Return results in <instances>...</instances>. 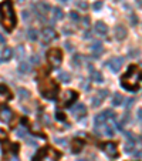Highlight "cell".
Listing matches in <instances>:
<instances>
[{
  "mask_svg": "<svg viewBox=\"0 0 142 161\" xmlns=\"http://www.w3.org/2000/svg\"><path fill=\"white\" fill-rule=\"evenodd\" d=\"M0 22L3 24V27L11 32L16 26V16H14V10H13V3L11 0H6L0 4Z\"/></svg>",
  "mask_w": 142,
  "mask_h": 161,
  "instance_id": "cell-1",
  "label": "cell"
},
{
  "mask_svg": "<svg viewBox=\"0 0 142 161\" xmlns=\"http://www.w3.org/2000/svg\"><path fill=\"white\" fill-rule=\"evenodd\" d=\"M139 77H141V73H139L138 67L136 66H129L128 71L122 76L121 83L127 90L135 91L138 88V84H139Z\"/></svg>",
  "mask_w": 142,
  "mask_h": 161,
  "instance_id": "cell-2",
  "label": "cell"
},
{
  "mask_svg": "<svg viewBox=\"0 0 142 161\" xmlns=\"http://www.w3.org/2000/svg\"><path fill=\"white\" fill-rule=\"evenodd\" d=\"M38 90H40L41 96L44 98H48V100L55 98L57 94H58V86L53 80H44V81H41L40 86H38Z\"/></svg>",
  "mask_w": 142,
  "mask_h": 161,
  "instance_id": "cell-3",
  "label": "cell"
},
{
  "mask_svg": "<svg viewBox=\"0 0 142 161\" xmlns=\"http://www.w3.org/2000/svg\"><path fill=\"white\" fill-rule=\"evenodd\" d=\"M58 158H60V154L54 148L45 147L34 157V161H58Z\"/></svg>",
  "mask_w": 142,
  "mask_h": 161,
  "instance_id": "cell-4",
  "label": "cell"
},
{
  "mask_svg": "<svg viewBox=\"0 0 142 161\" xmlns=\"http://www.w3.org/2000/svg\"><path fill=\"white\" fill-rule=\"evenodd\" d=\"M47 59H48V63L51 64V67L58 68L61 61H63V54L58 49H51L48 53H47Z\"/></svg>",
  "mask_w": 142,
  "mask_h": 161,
  "instance_id": "cell-5",
  "label": "cell"
},
{
  "mask_svg": "<svg viewBox=\"0 0 142 161\" xmlns=\"http://www.w3.org/2000/svg\"><path fill=\"white\" fill-rule=\"evenodd\" d=\"M114 111H111V110H105V111H102V113H99L98 116H95V120H94V124H95V130L101 129L104 124H105V121L108 120V118H114Z\"/></svg>",
  "mask_w": 142,
  "mask_h": 161,
  "instance_id": "cell-6",
  "label": "cell"
},
{
  "mask_svg": "<svg viewBox=\"0 0 142 161\" xmlns=\"http://www.w3.org/2000/svg\"><path fill=\"white\" fill-rule=\"evenodd\" d=\"M77 97H78V94H77L76 91L67 90V91H64V94H63L61 100H60V104H63V106H66V107H70L77 100Z\"/></svg>",
  "mask_w": 142,
  "mask_h": 161,
  "instance_id": "cell-7",
  "label": "cell"
},
{
  "mask_svg": "<svg viewBox=\"0 0 142 161\" xmlns=\"http://www.w3.org/2000/svg\"><path fill=\"white\" fill-rule=\"evenodd\" d=\"M57 39V33L51 29V27H47V29H44L43 32H41V40H43V43H51L53 40Z\"/></svg>",
  "mask_w": 142,
  "mask_h": 161,
  "instance_id": "cell-8",
  "label": "cell"
},
{
  "mask_svg": "<svg viewBox=\"0 0 142 161\" xmlns=\"http://www.w3.org/2000/svg\"><path fill=\"white\" fill-rule=\"evenodd\" d=\"M122 64H124V59L122 57H114V59H111L108 61V67L112 73H118L120 68L122 67Z\"/></svg>",
  "mask_w": 142,
  "mask_h": 161,
  "instance_id": "cell-9",
  "label": "cell"
},
{
  "mask_svg": "<svg viewBox=\"0 0 142 161\" xmlns=\"http://www.w3.org/2000/svg\"><path fill=\"white\" fill-rule=\"evenodd\" d=\"M71 114L76 116V118H83L87 116V108L84 104H76L74 107H71Z\"/></svg>",
  "mask_w": 142,
  "mask_h": 161,
  "instance_id": "cell-10",
  "label": "cell"
},
{
  "mask_svg": "<svg viewBox=\"0 0 142 161\" xmlns=\"http://www.w3.org/2000/svg\"><path fill=\"white\" fill-rule=\"evenodd\" d=\"M36 7H37V10H38V17H40V19L44 22V20H45V14L51 10V7H50L47 3H43V1L37 3V4H36Z\"/></svg>",
  "mask_w": 142,
  "mask_h": 161,
  "instance_id": "cell-11",
  "label": "cell"
},
{
  "mask_svg": "<svg viewBox=\"0 0 142 161\" xmlns=\"http://www.w3.org/2000/svg\"><path fill=\"white\" fill-rule=\"evenodd\" d=\"M104 151H105V154H108V157H112V158L118 155V147L115 143H107L104 145Z\"/></svg>",
  "mask_w": 142,
  "mask_h": 161,
  "instance_id": "cell-12",
  "label": "cell"
},
{
  "mask_svg": "<svg viewBox=\"0 0 142 161\" xmlns=\"http://www.w3.org/2000/svg\"><path fill=\"white\" fill-rule=\"evenodd\" d=\"M108 96V91L107 90H99L98 93H97V96L92 97V107H98V106H101V103H102V100L105 98V97Z\"/></svg>",
  "mask_w": 142,
  "mask_h": 161,
  "instance_id": "cell-13",
  "label": "cell"
},
{
  "mask_svg": "<svg viewBox=\"0 0 142 161\" xmlns=\"http://www.w3.org/2000/svg\"><path fill=\"white\" fill-rule=\"evenodd\" d=\"M11 118H13L11 110L9 107H6V106H3V107L0 108V120H1L3 123H9Z\"/></svg>",
  "mask_w": 142,
  "mask_h": 161,
  "instance_id": "cell-14",
  "label": "cell"
},
{
  "mask_svg": "<svg viewBox=\"0 0 142 161\" xmlns=\"http://www.w3.org/2000/svg\"><path fill=\"white\" fill-rule=\"evenodd\" d=\"M91 52H92V56H94V57H99L101 54L104 53L102 43H99V42H94L92 46H91Z\"/></svg>",
  "mask_w": 142,
  "mask_h": 161,
  "instance_id": "cell-15",
  "label": "cell"
},
{
  "mask_svg": "<svg viewBox=\"0 0 142 161\" xmlns=\"http://www.w3.org/2000/svg\"><path fill=\"white\" fill-rule=\"evenodd\" d=\"M94 30H95V33H97L98 36H105V34L108 33V27H107L102 22H97L95 27H94Z\"/></svg>",
  "mask_w": 142,
  "mask_h": 161,
  "instance_id": "cell-16",
  "label": "cell"
},
{
  "mask_svg": "<svg viewBox=\"0 0 142 161\" xmlns=\"http://www.w3.org/2000/svg\"><path fill=\"white\" fill-rule=\"evenodd\" d=\"M115 37H117L118 40H124V39L127 37V29H125L122 24H118V26L115 27Z\"/></svg>",
  "mask_w": 142,
  "mask_h": 161,
  "instance_id": "cell-17",
  "label": "cell"
},
{
  "mask_svg": "<svg viewBox=\"0 0 142 161\" xmlns=\"http://www.w3.org/2000/svg\"><path fill=\"white\" fill-rule=\"evenodd\" d=\"M17 96L20 97V100H29L30 98V91L20 87V88H17Z\"/></svg>",
  "mask_w": 142,
  "mask_h": 161,
  "instance_id": "cell-18",
  "label": "cell"
},
{
  "mask_svg": "<svg viewBox=\"0 0 142 161\" xmlns=\"http://www.w3.org/2000/svg\"><path fill=\"white\" fill-rule=\"evenodd\" d=\"M0 98L1 100H10L11 94L9 91V88H6L4 86H0Z\"/></svg>",
  "mask_w": 142,
  "mask_h": 161,
  "instance_id": "cell-19",
  "label": "cell"
},
{
  "mask_svg": "<svg viewBox=\"0 0 142 161\" xmlns=\"http://www.w3.org/2000/svg\"><path fill=\"white\" fill-rule=\"evenodd\" d=\"M83 145H84V143H83V141H81V140H74V144H73V153H74V154H78V153H80V151L83 150Z\"/></svg>",
  "mask_w": 142,
  "mask_h": 161,
  "instance_id": "cell-20",
  "label": "cell"
},
{
  "mask_svg": "<svg viewBox=\"0 0 142 161\" xmlns=\"http://www.w3.org/2000/svg\"><path fill=\"white\" fill-rule=\"evenodd\" d=\"M53 17H54V20H61L64 17V13L60 7H54L53 9Z\"/></svg>",
  "mask_w": 142,
  "mask_h": 161,
  "instance_id": "cell-21",
  "label": "cell"
},
{
  "mask_svg": "<svg viewBox=\"0 0 142 161\" xmlns=\"http://www.w3.org/2000/svg\"><path fill=\"white\" fill-rule=\"evenodd\" d=\"M11 54H13V52H11L10 47H4V50H3V54H1V60H10L11 59Z\"/></svg>",
  "mask_w": 142,
  "mask_h": 161,
  "instance_id": "cell-22",
  "label": "cell"
},
{
  "mask_svg": "<svg viewBox=\"0 0 142 161\" xmlns=\"http://www.w3.org/2000/svg\"><path fill=\"white\" fill-rule=\"evenodd\" d=\"M122 101H124V97L120 93H115L114 98H112V106H120V104H122Z\"/></svg>",
  "mask_w": 142,
  "mask_h": 161,
  "instance_id": "cell-23",
  "label": "cell"
},
{
  "mask_svg": "<svg viewBox=\"0 0 142 161\" xmlns=\"http://www.w3.org/2000/svg\"><path fill=\"white\" fill-rule=\"evenodd\" d=\"M37 30H34V29H30L29 32H27V39L30 40V42H36L37 40Z\"/></svg>",
  "mask_w": 142,
  "mask_h": 161,
  "instance_id": "cell-24",
  "label": "cell"
},
{
  "mask_svg": "<svg viewBox=\"0 0 142 161\" xmlns=\"http://www.w3.org/2000/svg\"><path fill=\"white\" fill-rule=\"evenodd\" d=\"M24 47L23 46H17V49H16V59L17 60H23V57H24Z\"/></svg>",
  "mask_w": 142,
  "mask_h": 161,
  "instance_id": "cell-25",
  "label": "cell"
},
{
  "mask_svg": "<svg viewBox=\"0 0 142 161\" xmlns=\"http://www.w3.org/2000/svg\"><path fill=\"white\" fill-rule=\"evenodd\" d=\"M91 76H92V80L97 81V83H102L104 81V77L99 71H91Z\"/></svg>",
  "mask_w": 142,
  "mask_h": 161,
  "instance_id": "cell-26",
  "label": "cell"
},
{
  "mask_svg": "<svg viewBox=\"0 0 142 161\" xmlns=\"http://www.w3.org/2000/svg\"><path fill=\"white\" fill-rule=\"evenodd\" d=\"M58 78L63 81V83H70V74L66 71H60L58 73Z\"/></svg>",
  "mask_w": 142,
  "mask_h": 161,
  "instance_id": "cell-27",
  "label": "cell"
},
{
  "mask_svg": "<svg viewBox=\"0 0 142 161\" xmlns=\"http://www.w3.org/2000/svg\"><path fill=\"white\" fill-rule=\"evenodd\" d=\"M30 68H31V66L29 64V63H22L20 67H19L20 73H29V71H30Z\"/></svg>",
  "mask_w": 142,
  "mask_h": 161,
  "instance_id": "cell-28",
  "label": "cell"
},
{
  "mask_svg": "<svg viewBox=\"0 0 142 161\" xmlns=\"http://www.w3.org/2000/svg\"><path fill=\"white\" fill-rule=\"evenodd\" d=\"M83 63V57L80 56V54H76L74 57H73V64L74 66H80Z\"/></svg>",
  "mask_w": 142,
  "mask_h": 161,
  "instance_id": "cell-29",
  "label": "cell"
},
{
  "mask_svg": "<svg viewBox=\"0 0 142 161\" xmlns=\"http://www.w3.org/2000/svg\"><path fill=\"white\" fill-rule=\"evenodd\" d=\"M23 19H24V22H30V20H31V13L24 10L23 11Z\"/></svg>",
  "mask_w": 142,
  "mask_h": 161,
  "instance_id": "cell-30",
  "label": "cell"
},
{
  "mask_svg": "<svg viewBox=\"0 0 142 161\" xmlns=\"http://www.w3.org/2000/svg\"><path fill=\"white\" fill-rule=\"evenodd\" d=\"M102 4H104V1H102V0H97V1L92 4V9H94V10H99V9L102 7Z\"/></svg>",
  "mask_w": 142,
  "mask_h": 161,
  "instance_id": "cell-31",
  "label": "cell"
},
{
  "mask_svg": "<svg viewBox=\"0 0 142 161\" xmlns=\"http://www.w3.org/2000/svg\"><path fill=\"white\" fill-rule=\"evenodd\" d=\"M16 133H17L19 137H24L26 136V127H19V129L16 130Z\"/></svg>",
  "mask_w": 142,
  "mask_h": 161,
  "instance_id": "cell-32",
  "label": "cell"
},
{
  "mask_svg": "<svg viewBox=\"0 0 142 161\" xmlns=\"http://www.w3.org/2000/svg\"><path fill=\"white\" fill-rule=\"evenodd\" d=\"M77 6H78L81 10H87V9H88L87 1H77Z\"/></svg>",
  "mask_w": 142,
  "mask_h": 161,
  "instance_id": "cell-33",
  "label": "cell"
},
{
  "mask_svg": "<svg viewBox=\"0 0 142 161\" xmlns=\"http://www.w3.org/2000/svg\"><path fill=\"white\" fill-rule=\"evenodd\" d=\"M55 118H57L58 121H64V120H66V116H64V113L57 111V113H55Z\"/></svg>",
  "mask_w": 142,
  "mask_h": 161,
  "instance_id": "cell-34",
  "label": "cell"
},
{
  "mask_svg": "<svg viewBox=\"0 0 142 161\" xmlns=\"http://www.w3.org/2000/svg\"><path fill=\"white\" fill-rule=\"evenodd\" d=\"M70 19H71L73 22H78V14H77L76 11H71V13H70Z\"/></svg>",
  "mask_w": 142,
  "mask_h": 161,
  "instance_id": "cell-35",
  "label": "cell"
},
{
  "mask_svg": "<svg viewBox=\"0 0 142 161\" xmlns=\"http://www.w3.org/2000/svg\"><path fill=\"white\" fill-rule=\"evenodd\" d=\"M55 143H57V144H60V145H66L67 144V140L66 138H55Z\"/></svg>",
  "mask_w": 142,
  "mask_h": 161,
  "instance_id": "cell-36",
  "label": "cell"
},
{
  "mask_svg": "<svg viewBox=\"0 0 142 161\" xmlns=\"http://www.w3.org/2000/svg\"><path fill=\"white\" fill-rule=\"evenodd\" d=\"M104 133H105V134H107V136H112V134H114V130L111 129V127H105V131H104Z\"/></svg>",
  "mask_w": 142,
  "mask_h": 161,
  "instance_id": "cell-37",
  "label": "cell"
},
{
  "mask_svg": "<svg viewBox=\"0 0 142 161\" xmlns=\"http://www.w3.org/2000/svg\"><path fill=\"white\" fill-rule=\"evenodd\" d=\"M134 103H135V98H128V100H127V104H125V106H127V108H129L132 106V104H134Z\"/></svg>",
  "mask_w": 142,
  "mask_h": 161,
  "instance_id": "cell-38",
  "label": "cell"
},
{
  "mask_svg": "<svg viewBox=\"0 0 142 161\" xmlns=\"http://www.w3.org/2000/svg\"><path fill=\"white\" fill-rule=\"evenodd\" d=\"M30 61H31L33 64H38V63H40V60H38V57H37V56H33Z\"/></svg>",
  "mask_w": 142,
  "mask_h": 161,
  "instance_id": "cell-39",
  "label": "cell"
},
{
  "mask_svg": "<svg viewBox=\"0 0 142 161\" xmlns=\"http://www.w3.org/2000/svg\"><path fill=\"white\" fill-rule=\"evenodd\" d=\"M9 161H19V157H17V154H11L10 157H9Z\"/></svg>",
  "mask_w": 142,
  "mask_h": 161,
  "instance_id": "cell-40",
  "label": "cell"
},
{
  "mask_svg": "<svg viewBox=\"0 0 142 161\" xmlns=\"http://www.w3.org/2000/svg\"><path fill=\"white\" fill-rule=\"evenodd\" d=\"M7 138V136H6V133L3 131V130L0 129V140H6Z\"/></svg>",
  "mask_w": 142,
  "mask_h": 161,
  "instance_id": "cell-41",
  "label": "cell"
},
{
  "mask_svg": "<svg viewBox=\"0 0 142 161\" xmlns=\"http://www.w3.org/2000/svg\"><path fill=\"white\" fill-rule=\"evenodd\" d=\"M83 22H84V26H85V27H88V26H90V17H88V16H85Z\"/></svg>",
  "mask_w": 142,
  "mask_h": 161,
  "instance_id": "cell-42",
  "label": "cell"
},
{
  "mask_svg": "<svg viewBox=\"0 0 142 161\" xmlns=\"http://www.w3.org/2000/svg\"><path fill=\"white\" fill-rule=\"evenodd\" d=\"M84 39H91V33H90V32L84 33Z\"/></svg>",
  "mask_w": 142,
  "mask_h": 161,
  "instance_id": "cell-43",
  "label": "cell"
},
{
  "mask_svg": "<svg viewBox=\"0 0 142 161\" xmlns=\"http://www.w3.org/2000/svg\"><path fill=\"white\" fill-rule=\"evenodd\" d=\"M66 47H67V50H73V47H71V43H70V42H66Z\"/></svg>",
  "mask_w": 142,
  "mask_h": 161,
  "instance_id": "cell-44",
  "label": "cell"
},
{
  "mask_svg": "<svg viewBox=\"0 0 142 161\" xmlns=\"http://www.w3.org/2000/svg\"><path fill=\"white\" fill-rule=\"evenodd\" d=\"M83 88H85V90H90V84H88V83H83Z\"/></svg>",
  "mask_w": 142,
  "mask_h": 161,
  "instance_id": "cell-45",
  "label": "cell"
},
{
  "mask_svg": "<svg viewBox=\"0 0 142 161\" xmlns=\"http://www.w3.org/2000/svg\"><path fill=\"white\" fill-rule=\"evenodd\" d=\"M4 42H6V39H4V36L0 33V43H4Z\"/></svg>",
  "mask_w": 142,
  "mask_h": 161,
  "instance_id": "cell-46",
  "label": "cell"
},
{
  "mask_svg": "<svg viewBox=\"0 0 142 161\" xmlns=\"http://www.w3.org/2000/svg\"><path fill=\"white\" fill-rule=\"evenodd\" d=\"M58 1H60V3H64V4H67V3H68L70 0H58Z\"/></svg>",
  "mask_w": 142,
  "mask_h": 161,
  "instance_id": "cell-47",
  "label": "cell"
},
{
  "mask_svg": "<svg viewBox=\"0 0 142 161\" xmlns=\"http://www.w3.org/2000/svg\"><path fill=\"white\" fill-rule=\"evenodd\" d=\"M78 161H84V160H78Z\"/></svg>",
  "mask_w": 142,
  "mask_h": 161,
  "instance_id": "cell-48",
  "label": "cell"
}]
</instances>
